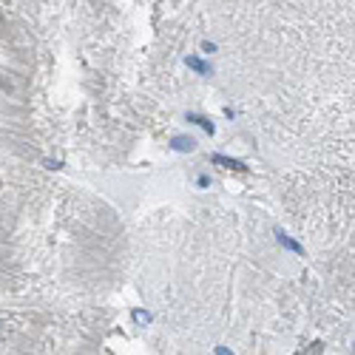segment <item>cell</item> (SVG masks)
I'll return each mask as SVG.
<instances>
[{
  "label": "cell",
  "mask_w": 355,
  "mask_h": 355,
  "mask_svg": "<svg viewBox=\"0 0 355 355\" xmlns=\"http://www.w3.org/2000/svg\"><path fill=\"white\" fill-rule=\"evenodd\" d=\"M170 148L179 154H194L196 151V140L194 136H185V134H179V136H174L170 140Z\"/></svg>",
  "instance_id": "obj_2"
},
{
  "label": "cell",
  "mask_w": 355,
  "mask_h": 355,
  "mask_svg": "<svg viewBox=\"0 0 355 355\" xmlns=\"http://www.w3.org/2000/svg\"><path fill=\"white\" fill-rule=\"evenodd\" d=\"M188 122H194V125H199V128H202L204 134H216V125L210 122V120H208V116H202V114H188Z\"/></svg>",
  "instance_id": "obj_5"
},
{
  "label": "cell",
  "mask_w": 355,
  "mask_h": 355,
  "mask_svg": "<svg viewBox=\"0 0 355 355\" xmlns=\"http://www.w3.org/2000/svg\"><path fill=\"white\" fill-rule=\"evenodd\" d=\"M46 168H52V170H57V168H62V162H52V160H48V162H46Z\"/></svg>",
  "instance_id": "obj_8"
},
{
  "label": "cell",
  "mask_w": 355,
  "mask_h": 355,
  "mask_svg": "<svg viewBox=\"0 0 355 355\" xmlns=\"http://www.w3.org/2000/svg\"><path fill=\"white\" fill-rule=\"evenodd\" d=\"M213 165H222V168H230V170H248V165L239 160H233V156H224V154H213L210 156Z\"/></svg>",
  "instance_id": "obj_3"
},
{
  "label": "cell",
  "mask_w": 355,
  "mask_h": 355,
  "mask_svg": "<svg viewBox=\"0 0 355 355\" xmlns=\"http://www.w3.org/2000/svg\"><path fill=\"white\" fill-rule=\"evenodd\" d=\"M202 52H204V54H216V43L204 40V43H202Z\"/></svg>",
  "instance_id": "obj_7"
},
{
  "label": "cell",
  "mask_w": 355,
  "mask_h": 355,
  "mask_svg": "<svg viewBox=\"0 0 355 355\" xmlns=\"http://www.w3.org/2000/svg\"><path fill=\"white\" fill-rule=\"evenodd\" d=\"M134 321H136V324H148V321H151V312H145V310H134Z\"/></svg>",
  "instance_id": "obj_6"
},
{
  "label": "cell",
  "mask_w": 355,
  "mask_h": 355,
  "mask_svg": "<svg viewBox=\"0 0 355 355\" xmlns=\"http://www.w3.org/2000/svg\"><path fill=\"white\" fill-rule=\"evenodd\" d=\"M185 62H188V68H194L196 74H202V77H210L213 74V66H208V62H204L202 57H196V54H190Z\"/></svg>",
  "instance_id": "obj_4"
},
{
  "label": "cell",
  "mask_w": 355,
  "mask_h": 355,
  "mask_svg": "<svg viewBox=\"0 0 355 355\" xmlns=\"http://www.w3.org/2000/svg\"><path fill=\"white\" fill-rule=\"evenodd\" d=\"M276 239H278V244H284V248L290 250V253H296V256H304V248L293 239V236H290V233H284L282 228H276Z\"/></svg>",
  "instance_id": "obj_1"
}]
</instances>
